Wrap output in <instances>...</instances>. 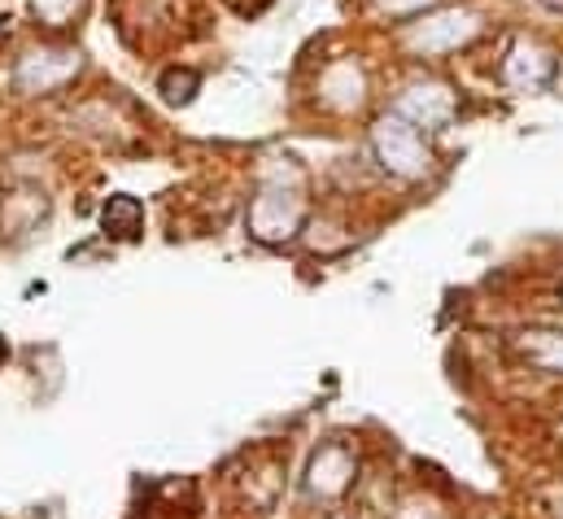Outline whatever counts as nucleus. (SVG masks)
<instances>
[{"label":"nucleus","instance_id":"obj_2","mask_svg":"<svg viewBox=\"0 0 563 519\" xmlns=\"http://www.w3.org/2000/svg\"><path fill=\"white\" fill-rule=\"evenodd\" d=\"M476 31H481V18L472 9H432V13H420L407 22L402 40L420 57H441V53H454L467 40H476Z\"/></svg>","mask_w":563,"mask_h":519},{"label":"nucleus","instance_id":"obj_4","mask_svg":"<svg viewBox=\"0 0 563 519\" xmlns=\"http://www.w3.org/2000/svg\"><path fill=\"white\" fill-rule=\"evenodd\" d=\"M551 75H555V53H551L542 40L520 35V40L511 44L507 62H503L507 88H516V92H538V88L551 84Z\"/></svg>","mask_w":563,"mask_h":519},{"label":"nucleus","instance_id":"obj_14","mask_svg":"<svg viewBox=\"0 0 563 519\" xmlns=\"http://www.w3.org/2000/svg\"><path fill=\"white\" fill-rule=\"evenodd\" d=\"M232 4H236V9H241V0H232ZM263 4H267V0H263Z\"/></svg>","mask_w":563,"mask_h":519},{"label":"nucleus","instance_id":"obj_10","mask_svg":"<svg viewBox=\"0 0 563 519\" xmlns=\"http://www.w3.org/2000/svg\"><path fill=\"white\" fill-rule=\"evenodd\" d=\"M197 88H201V75L188 70V66H170V70L157 79V92H162L166 106H188V101L197 97Z\"/></svg>","mask_w":563,"mask_h":519},{"label":"nucleus","instance_id":"obj_11","mask_svg":"<svg viewBox=\"0 0 563 519\" xmlns=\"http://www.w3.org/2000/svg\"><path fill=\"white\" fill-rule=\"evenodd\" d=\"M31 9H35V18L44 22V26H70V18L84 9V0H31Z\"/></svg>","mask_w":563,"mask_h":519},{"label":"nucleus","instance_id":"obj_7","mask_svg":"<svg viewBox=\"0 0 563 519\" xmlns=\"http://www.w3.org/2000/svg\"><path fill=\"white\" fill-rule=\"evenodd\" d=\"M350 476H354L350 450H345V445H323V450L314 454V463H310V494L332 498V494H341V489L350 485Z\"/></svg>","mask_w":563,"mask_h":519},{"label":"nucleus","instance_id":"obj_13","mask_svg":"<svg viewBox=\"0 0 563 519\" xmlns=\"http://www.w3.org/2000/svg\"><path fill=\"white\" fill-rule=\"evenodd\" d=\"M538 4H542L547 13H563V0H538Z\"/></svg>","mask_w":563,"mask_h":519},{"label":"nucleus","instance_id":"obj_12","mask_svg":"<svg viewBox=\"0 0 563 519\" xmlns=\"http://www.w3.org/2000/svg\"><path fill=\"white\" fill-rule=\"evenodd\" d=\"M389 18H402V22H411V18H420L423 4H432V0H376Z\"/></svg>","mask_w":563,"mask_h":519},{"label":"nucleus","instance_id":"obj_6","mask_svg":"<svg viewBox=\"0 0 563 519\" xmlns=\"http://www.w3.org/2000/svg\"><path fill=\"white\" fill-rule=\"evenodd\" d=\"M79 70V53L75 48H35L18 62V88L22 92H53L57 84H66Z\"/></svg>","mask_w":563,"mask_h":519},{"label":"nucleus","instance_id":"obj_9","mask_svg":"<svg viewBox=\"0 0 563 519\" xmlns=\"http://www.w3.org/2000/svg\"><path fill=\"white\" fill-rule=\"evenodd\" d=\"M101 228H106V236H114V241H136L144 232V206L136 197H128V192L110 197L106 210H101Z\"/></svg>","mask_w":563,"mask_h":519},{"label":"nucleus","instance_id":"obj_8","mask_svg":"<svg viewBox=\"0 0 563 519\" xmlns=\"http://www.w3.org/2000/svg\"><path fill=\"white\" fill-rule=\"evenodd\" d=\"M516 350L529 367L547 372V376H563V332L555 328H529L516 336Z\"/></svg>","mask_w":563,"mask_h":519},{"label":"nucleus","instance_id":"obj_1","mask_svg":"<svg viewBox=\"0 0 563 519\" xmlns=\"http://www.w3.org/2000/svg\"><path fill=\"white\" fill-rule=\"evenodd\" d=\"M372 148L380 157V166L398 179H423L432 170V148L423 140V128H416L411 119H402L398 110L376 119L372 128Z\"/></svg>","mask_w":563,"mask_h":519},{"label":"nucleus","instance_id":"obj_5","mask_svg":"<svg viewBox=\"0 0 563 519\" xmlns=\"http://www.w3.org/2000/svg\"><path fill=\"white\" fill-rule=\"evenodd\" d=\"M398 114L411 119L416 128L441 131L454 123V114H459V97H454L445 84H411V88L398 97Z\"/></svg>","mask_w":563,"mask_h":519},{"label":"nucleus","instance_id":"obj_3","mask_svg":"<svg viewBox=\"0 0 563 519\" xmlns=\"http://www.w3.org/2000/svg\"><path fill=\"white\" fill-rule=\"evenodd\" d=\"M301 214H306V206H301L297 192H288V188H263V197L250 210V228H254L258 241H288L301 228Z\"/></svg>","mask_w":563,"mask_h":519}]
</instances>
